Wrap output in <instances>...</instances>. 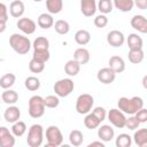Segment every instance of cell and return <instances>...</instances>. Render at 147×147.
<instances>
[{"instance_id": "7402d4cb", "label": "cell", "mask_w": 147, "mask_h": 147, "mask_svg": "<svg viewBox=\"0 0 147 147\" xmlns=\"http://www.w3.org/2000/svg\"><path fill=\"white\" fill-rule=\"evenodd\" d=\"M1 101L5 102L6 105L10 106V105H15L18 101V94L16 91L11 90V88H7L2 92L1 94Z\"/></svg>"}, {"instance_id": "484cf974", "label": "cell", "mask_w": 147, "mask_h": 147, "mask_svg": "<svg viewBox=\"0 0 147 147\" xmlns=\"http://www.w3.org/2000/svg\"><path fill=\"white\" fill-rule=\"evenodd\" d=\"M113 6L119 11L127 13L133 9L134 3L133 0H113Z\"/></svg>"}, {"instance_id": "f35d334b", "label": "cell", "mask_w": 147, "mask_h": 147, "mask_svg": "<svg viewBox=\"0 0 147 147\" xmlns=\"http://www.w3.org/2000/svg\"><path fill=\"white\" fill-rule=\"evenodd\" d=\"M45 69V63L42 62H39L34 59H31L30 62H29V70L33 74H40Z\"/></svg>"}, {"instance_id": "60d3db41", "label": "cell", "mask_w": 147, "mask_h": 147, "mask_svg": "<svg viewBox=\"0 0 147 147\" xmlns=\"http://www.w3.org/2000/svg\"><path fill=\"white\" fill-rule=\"evenodd\" d=\"M91 113H92L100 122H103V121L107 118V110H106L103 107H94V108H92Z\"/></svg>"}, {"instance_id": "f6af8a7d", "label": "cell", "mask_w": 147, "mask_h": 147, "mask_svg": "<svg viewBox=\"0 0 147 147\" xmlns=\"http://www.w3.org/2000/svg\"><path fill=\"white\" fill-rule=\"evenodd\" d=\"M0 21L1 22H7L8 21V8L2 2H0Z\"/></svg>"}, {"instance_id": "b9f144b4", "label": "cell", "mask_w": 147, "mask_h": 147, "mask_svg": "<svg viewBox=\"0 0 147 147\" xmlns=\"http://www.w3.org/2000/svg\"><path fill=\"white\" fill-rule=\"evenodd\" d=\"M139 125H140V122L136 118L134 115H131V116H130L129 118H126V121H125V127L129 129V130L134 131V130H137V129L139 127Z\"/></svg>"}, {"instance_id": "681fc988", "label": "cell", "mask_w": 147, "mask_h": 147, "mask_svg": "<svg viewBox=\"0 0 147 147\" xmlns=\"http://www.w3.org/2000/svg\"><path fill=\"white\" fill-rule=\"evenodd\" d=\"M33 1H36V2H40V1H42V0H33Z\"/></svg>"}, {"instance_id": "52a82bcc", "label": "cell", "mask_w": 147, "mask_h": 147, "mask_svg": "<svg viewBox=\"0 0 147 147\" xmlns=\"http://www.w3.org/2000/svg\"><path fill=\"white\" fill-rule=\"evenodd\" d=\"M63 142V134L56 125H49L46 129V146L59 147Z\"/></svg>"}, {"instance_id": "3957f363", "label": "cell", "mask_w": 147, "mask_h": 147, "mask_svg": "<svg viewBox=\"0 0 147 147\" xmlns=\"http://www.w3.org/2000/svg\"><path fill=\"white\" fill-rule=\"evenodd\" d=\"M28 106H29L28 108L29 115L32 118H40L45 114L46 107L44 105V98L40 95H32L29 99Z\"/></svg>"}, {"instance_id": "d4e9b609", "label": "cell", "mask_w": 147, "mask_h": 147, "mask_svg": "<svg viewBox=\"0 0 147 147\" xmlns=\"http://www.w3.org/2000/svg\"><path fill=\"white\" fill-rule=\"evenodd\" d=\"M46 9L49 14H59L63 9V0H46Z\"/></svg>"}, {"instance_id": "4316f807", "label": "cell", "mask_w": 147, "mask_h": 147, "mask_svg": "<svg viewBox=\"0 0 147 147\" xmlns=\"http://www.w3.org/2000/svg\"><path fill=\"white\" fill-rule=\"evenodd\" d=\"M75 41L80 45V46H85L87 45L90 41H91V33L87 31V30H78L76 33H75Z\"/></svg>"}, {"instance_id": "9a60e30c", "label": "cell", "mask_w": 147, "mask_h": 147, "mask_svg": "<svg viewBox=\"0 0 147 147\" xmlns=\"http://www.w3.org/2000/svg\"><path fill=\"white\" fill-rule=\"evenodd\" d=\"M3 118L7 123H15L16 121H18L21 118V110L18 107L10 105L3 113Z\"/></svg>"}, {"instance_id": "6da1fadb", "label": "cell", "mask_w": 147, "mask_h": 147, "mask_svg": "<svg viewBox=\"0 0 147 147\" xmlns=\"http://www.w3.org/2000/svg\"><path fill=\"white\" fill-rule=\"evenodd\" d=\"M142 107H144V100L140 96H132V98L122 96L117 101V108L127 115H134Z\"/></svg>"}, {"instance_id": "5b68a950", "label": "cell", "mask_w": 147, "mask_h": 147, "mask_svg": "<svg viewBox=\"0 0 147 147\" xmlns=\"http://www.w3.org/2000/svg\"><path fill=\"white\" fill-rule=\"evenodd\" d=\"M75 83L71 78H62L55 82L53 90L59 98H65L74 92Z\"/></svg>"}, {"instance_id": "83f0119b", "label": "cell", "mask_w": 147, "mask_h": 147, "mask_svg": "<svg viewBox=\"0 0 147 147\" xmlns=\"http://www.w3.org/2000/svg\"><path fill=\"white\" fill-rule=\"evenodd\" d=\"M129 61L133 64H139L142 62L144 57H145V53L142 51V48H137V49H130L129 54H127Z\"/></svg>"}, {"instance_id": "e575fe53", "label": "cell", "mask_w": 147, "mask_h": 147, "mask_svg": "<svg viewBox=\"0 0 147 147\" xmlns=\"http://www.w3.org/2000/svg\"><path fill=\"white\" fill-rule=\"evenodd\" d=\"M113 0H99L96 3V10H99L101 14H110L113 11Z\"/></svg>"}, {"instance_id": "4fadbf2b", "label": "cell", "mask_w": 147, "mask_h": 147, "mask_svg": "<svg viewBox=\"0 0 147 147\" xmlns=\"http://www.w3.org/2000/svg\"><path fill=\"white\" fill-rule=\"evenodd\" d=\"M98 138L103 142L111 141L115 138V131L111 127V125H108V124H103L101 126L99 125L98 126Z\"/></svg>"}, {"instance_id": "7dc6e473", "label": "cell", "mask_w": 147, "mask_h": 147, "mask_svg": "<svg viewBox=\"0 0 147 147\" xmlns=\"http://www.w3.org/2000/svg\"><path fill=\"white\" fill-rule=\"evenodd\" d=\"M94 146H99V147H105V142L103 141H93L91 144H88V147H94Z\"/></svg>"}, {"instance_id": "7bdbcfd3", "label": "cell", "mask_w": 147, "mask_h": 147, "mask_svg": "<svg viewBox=\"0 0 147 147\" xmlns=\"http://www.w3.org/2000/svg\"><path fill=\"white\" fill-rule=\"evenodd\" d=\"M107 24H108V17H107V15L100 14V15L95 16V18H94V25L96 28L102 29V28L107 26Z\"/></svg>"}, {"instance_id": "74e56055", "label": "cell", "mask_w": 147, "mask_h": 147, "mask_svg": "<svg viewBox=\"0 0 147 147\" xmlns=\"http://www.w3.org/2000/svg\"><path fill=\"white\" fill-rule=\"evenodd\" d=\"M51 57V54H49V49L47 51H33V54H32V59L39 61V62H42V63H46Z\"/></svg>"}, {"instance_id": "e0dca14e", "label": "cell", "mask_w": 147, "mask_h": 147, "mask_svg": "<svg viewBox=\"0 0 147 147\" xmlns=\"http://www.w3.org/2000/svg\"><path fill=\"white\" fill-rule=\"evenodd\" d=\"M80 11L86 17L93 16L96 11V1L95 0H80Z\"/></svg>"}, {"instance_id": "603a6c76", "label": "cell", "mask_w": 147, "mask_h": 147, "mask_svg": "<svg viewBox=\"0 0 147 147\" xmlns=\"http://www.w3.org/2000/svg\"><path fill=\"white\" fill-rule=\"evenodd\" d=\"M126 44L130 49H137V48H142L144 40L138 33H130L126 38Z\"/></svg>"}, {"instance_id": "d6a6232c", "label": "cell", "mask_w": 147, "mask_h": 147, "mask_svg": "<svg viewBox=\"0 0 147 147\" xmlns=\"http://www.w3.org/2000/svg\"><path fill=\"white\" fill-rule=\"evenodd\" d=\"M16 82V76L11 72H8V74H5L1 78H0V87L3 88V90H7V88H10Z\"/></svg>"}, {"instance_id": "44dd1931", "label": "cell", "mask_w": 147, "mask_h": 147, "mask_svg": "<svg viewBox=\"0 0 147 147\" xmlns=\"http://www.w3.org/2000/svg\"><path fill=\"white\" fill-rule=\"evenodd\" d=\"M90 57H91V55H90L88 49H86L84 47H79L74 52V60L77 61L80 65L86 64L90 61Z\"/></svg>"}, {"instance_id": "ffe728a7", "label": "cell", "mask_w": 147, "mask_h": 147, "mask_svg": "<svg viewBox=\"0 0 147 147\" xmlns=\"http://www.w3.org/2000/svg\"><path fill=\"white\" fill-rule=\"evenodd\" d=\"M132 140L134 141V144L139 147H145L147 146V129H137L134 130V134Z\"/></svg>"}, {"instance_id": "ee69618b", "label": "cell", "mask_w": 147, "mask_h": 147, "mask_svg": "<svg viewBox=\"0 0 147 147\" xmlns=\"http://www.w3.org/2000/svg\"><path fill=\"white\" fill-rule=\"evenodd\" d=\"M134 116H136V118L140 122V124L146 123V122H147V109L142 107L141 109H139V110L134 114Z\"/></svg>"}, {"instance_id": "c3c4849f", "label": "cell", "mask_w": 147, "mask_h": 147, "mask_svg": "<svg viewBox=\"0 0 147 147\" xmlns=\"http://www.w3.org/2000/svg\"><path fill=\"white\" fill-rule=\"evenodd\" d=\"M6 23H7V22H1V21H0V33H2V32L6 31V28H7Z\"/></svg>"}, {"instance_id": "9c48e42d", "label": "cell", "mask_w": 147, "mask_h": 147, "mask_svg": "<svg viewBox=\"0 0 147 147\" xmlns=\"http://www.w3.org/2000/svg\"><path fill=\"white\" fill-rule=\"evenodd\" d=\"M16 26L24 34H32L37 29V23L29 17H20L16 23Z\"/></svg>"}, {"instance_id": "f1b7e54d", "label": "cell", "mask_w": 147, "mask_h": 147, "mask_svg": "<svg viewBox=\"0 0 147 147\" xmlns=\"http://www.w3.org/2000/svg\"><path fill=\"white\" fill-rule=\"evenodd\" d=\"M33 51H47L49 49V40L46 37H37L32 42Z\"/></svg>"}, {"instance_id": "ac0fdd59", "label": "cell", "mask_w": 147, "mask_h": 147, "mask_svg": "<svg viewBox=\"0 0 147 147\" xmlns=\"http://www.w3.org/2000/svg\"><path fill=\"white\" fill-rule=\"evenodd\" d=\"M24 11H25V6L21 0H13L11 3L9 5V14L15 18L22 17Z\"/></svg>"}, {"instance_id": "f546056e", "label": "cell", "mask_w": 147, "mask_h": 147, "mask_svg": "<svg viewBox=\"0 0 147 147\" xmlns=\"http://www.w3.org/2000/svg\"><path fill=\"white\" fill-rule=\"evenodd\" d=\"M84 141V134L82 131L79 130H72L70 133H69V142L70 145L75 146V147H78L83 144Z\"/></svg>"}, {"instance_id": "277c9868", "label": "cell", "mask_w": 147, "mask_h": 147, "mask_svg": "<svg viewBox=\"0 0 147 147\" xmlns=\"http://www.w3.org/2000/svg\"><path fill=\"white\" fill-rule=\"evenodd\" d=\"M44 141V127L40 124H32L28 131L26 142L30 147H39Z\"/></svg>"}, {"instance_id": "7c38bea8", "label": "cell", "mask_w": 147, "mask_h": 147, "mask_svg": "<svg viewBox=\"0 0 147 147\" xmlns=\"http://www.w3.org/2000/svg\"><path fill=\"white\" fill-rule=\"evenodd\" d=\"M115 78H116V74H115L109 67H107V68H101V69L98 71V74H96V79H98L100 83L105 84V85L111 84V83L115 80Z\"/></svg>"}, {"instance_id": "30bf717a", "label": "cell", "mask_w": 147, "mask_h": 147, "mask_svg": "<svg viewBox=\"0 0 147 147\" xmlns=\"http://www.w3.org/2000/svg\"><path fill=\"white\" fill-rule=\"evenodd\" d=\"M107 42L113 47H121L125 42V36L119 30H111L107 34Z\"/></svg>"}, {"instance_id": "f907efd6", "label": "cell", "mask_w": 147, "mask_h": 147, "mask_svg": "<svg viewBox=\"0 0 147 147\" xmlns=\"http://www.w3.org/2000/svg\"><path fill=\"white\" fill-rule=\"evenodd\" d=\"M0 102H1V96H0Z\"/></svg>"}, {"instance_id": "bcb514c9", "label": "cell", "mask_w": 147, "mask_h": 147, "mask_svg": "<svg viewBox=\"0 0 147 147\" xmlns=\"http://www.w3.org/2000/svg\"><path fill=\"white\" fill-rule=\"evenodd\" d=\"M133 3L138 9L141 10L147 9V0H133Z\"/></svg>"}, {"instance_id": "8d00e7d4", "label": "cell", "mask_w": 147, "mask_h": 147, "mask_svg": "<svg viewBox=\"0 0 147 147\" xmlns=\"http://www.w3.org/2000/svg\"><path fill=\"white\" fill-rule=\"evenodd\" d=\"M54 29L59 34H67L70 31V24L64 20H57L54 22Z\"/></svg>"}, {"instance_id": "8992f818", "label": "cell", "mask_w": 147, "mask_h": 147, "mask_svg": "<svg viewBox=\"0 0 147 147\" xmlns=\"http://www.w3.org/2000/svg\"><path fill=\"white\" fill-rule=\"evenodd\" d=\"M93 106H94V98L88 93H83L77 98L75 108L78 114L86 115L92 110Z\"/></svg>"}, {"instance_id": "ba28073f", "label": "cell", "mask_w": 147, "mask_h": 147, "mask_svg": "<svg viewBox=\"0 0 147 147\" xmlns=\"http://www.w3.org/2000/svg\"><path fill=\"white\" fill-rule=\"evenodd\" d=\"M107 118L110 122L111 125H114L117 129L125 127V121L126 116L123 111H121L118 108H113L107 113Z\"/></svg>"}, {"instance_id": "5bb4252c", "label": "cell", "mask_w": 147, "mask_h": 147, "mask_svg": "<svg viewBox=\"0 0 147 147\" xmlns=\"http://www.w3.org/2000/svg\"><path fill=\"white\" fill-rule=\"evenodd\" d=\"M131 26L137 30L140 33H146L147 32V20L144 15H134L132 16L130 21Z\"/></svg>"}, {"instance_id": "d590c367", "label": "cell", "mask_w": 147, "mask_h": 147, "mask_svg": "<svg viewBox=\"0 0 147 147\" xmlns=\"http://www.w3.org/2000/svg\"><path fill=\"white\" fill-rule=\"evenodd\" d=\"M115 144L117 147H130L132 145V137L127 133H121L117 136Z\"/></svg>"}, {"instance_id": "cb8c5ba5", "label": "cell", "mask_w": 147, "mask_h": 147, "mask_svg": "<svg viewBox=\"0 0 147 147\" xmlns=\"http://www.w3.org/2000/svg\"><path fill=\"white\" fill-rule=\"evenodd\" d=\"M80 71V64L75 61L74 59L72 60H69L67 61V63L64 64V72L69 76V77H75L79 74Z\"/></svg>"}, {"instance_id": "d6986e66", "label": "cell", "mask_w": 147, "mask_h": 147, "mask_svg": "<svg viewBox=\"0 0 147 147\" xmlns=\"http://www.w3.org/2000/svg\"><path fill=\"white\" fill-rule=\"evenodd\" d=\"M37 24H38L39 28L47 30V29H49V28H52L54 25V18H53L52 14H49V13H42V14H40L38 16Z\"/></svg>"}, {"instance_id": "8fae6325", "label": "cell", "mask_w": 147, "mask_h": 147, "mask_svg": "<svg viewBox=\"0 0 147 147\" xmlns=\"http://www.w3.org/2000/svg\"><path fill=\"white\" fill-rule=\"evenodd\" d=\"M15 136L6 126H0V147H14Z\"/></svg>"}, {"instance_id": "2e32d148", "label": "cell", "mask_w": 147, "mask_h": 147, "mask_svg": "<svg viewBox=\"0 0 147 147\" xmlns=\"http://www.w3.org/2000/svg\"><path fill=\"white\" fill-rule=\"evenodd\" d=\"M108 67L115 72V74H121L125 70V61L123 60V57L118 56V55H114L109 59L108 61Z\"/></svg>"}, {"instance_id": "4dcf8cb0", "label": "cell", "mask_w": 147, "mask_h": 147, "mask_svg": "<svg viewBox=\"0 0 147 147\" xmlns=\"http://www.w3.org/2000/svg\"><path fill=\"white\" fill-rule=\"evenodd\" d=\"M101 124V122L90 111L86 114L85 118H84V125L86 129L88 130H94V129H98V126Z\"/></svg>"}, {"instance_id": "7a4b0ae2", "label": "cell", "mask_w": 147, "mask_h": 147, "mask_svg": "<svg viewBox=\"0 0 147 147\" xmlns=\"http://www.w3.org/2000/svg\"><path fill=\"white\" fill-rule=\"evenodd\" d=\"M9 45L20 55L28 54V52L32 47L30 39L24 34H20V33H13L9 37Z\"/></svg>"}, {"instance_id": "1f68e13d", "label": "cell", "mask_w": 147, "mask_h": 147, "mask_svg": "<svg viewBox=\"0 0 147 147\" xmlns=\"http://www.w3.org/2000/svg\"><path fill=\"white\" fill-rule=\"evenodd\" d=\"M26 124L23 122V121H16L15 123H13V125H11V129H10V131H11V133L15 136V138L17 137V138H20V137H22L25 132H26Z\"/></svg>"}, {"instance_id": "ab89813d", "label": "cell", "mask_w": 147, "mask_h": 147, "mask_svg": "<svg viewBox=\"0 0 147 147\" xmlns=\"http://www.w3.org/2000/svg\"><path fill=\"white\" fill-rule=\"evenodd\" d=\"M44 105L46 108H56L60 105V98L55 95H47L44 98Z\"/></svg>"}, {"instance_id": "836d02e7", "label": "cell", "mask_w": 147, "mask_h": 147, "mask_svg": "<svg viewBox=\"0 0 147 147\" xmlns=\"http://www.w3.org/2000/svg\"><path fill=\"white\" fill-rule=\"evenodd\" d=\"M24 86L26 90L34 92V91L39 90V87H40V79L36 76H29L24 80Z\"/></svg>"}]
</instances>
